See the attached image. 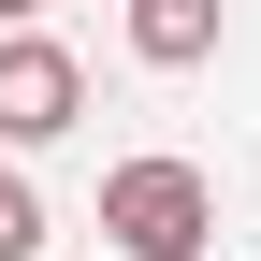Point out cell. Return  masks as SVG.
Masks as SVG:
<instances>
[{
    "label": "cell",
    "instance_id": "cell-2",
    "mask_svg": "<svg viewBox=\"0 0 261 261\" xmlns=\"http://www.w3.org/2000/svg\"><path fill=\"white\" fill-rule=\"evenodd\" d=\"M73 116H87V58L44 44V29H15L0 44V145H58Z\"/></svg>",
    "mask_w": 261,
    "mask_h": 261
},
{
    "label": "cell",
    "instance_id": "cell-5",
    "mask_svg": "<svg viewBox=\"0 0 261 261\" xmlns=\"http://www.w3.org/2000/svg\"><path fill=\"white\" fill-rule=\"evenodd\" d=\"M0 15H44V0H0Z\"/></svg>",
    "mask_w": 261,
    "mask_h": 261
},
{
    "label": "cell",
    "instance_id": "cell-4",
    "mask_svg": "<svg viewBox=\"0 0 261 261\" xmlns=\"http://www.w3.org/2000/svg\"><path fill=\"white\" fill-rule=\"evenodd\" d=\"M29 247H44V189H29L15 145H0V261H29Z\"/></svg>",
    "mask_w": 261,
    "mask_h": 261
},
{
    "label": "cell",
    "instance_id": "cell-3",
    "mask_svg": "<svg viewBox=\"0 0 261 261\" xmlns=\"http://www.w3.org/2000/svg\"><path fill=\"white\" fill-rule=\"evenodd\" d=\"M130 58L145 73H203L218 58V0H130Z\"/></svg>",
    "mask_w": 261,
    "mask_h": 261
},
{
    "label": "cell",
    "instance_id": "cell-1",
    "mask_svg": "<svg viewBox=\"0 0 261 261\" xmlns=\"http://www.w3.org/2000/svg\"><path fill=\"white\" fill-rule=\"evenodd\" d=\"M102 232H116L130 261H203V247H218L203 160H116V174H102Z\"/></svg>",
    "mask_w": 261,
    "mask_h": 261
}]
</instances>
